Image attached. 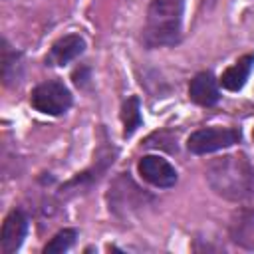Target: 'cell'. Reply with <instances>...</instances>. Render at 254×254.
Segmentation results:
<instances>
[{"mask_svg":"<svg viewBox=\"0 0 254 254\" xmlns=\"http://www.w3.org/2000/svg\"><path fill=\"white\" fill-rule=\"evenodd\" d=\"M210 185L218 194L244 198L254 192V169L242 157H224L208 173Z\"/></svg>","mask_w":254,"mask_h":254,"instance_id":"cell-1","label":"cell"},{"mask_svg":"<svg viewBox=\"0 0 254 254\" xmlns=\"http://www.w3.org/2000/svg\"><path fill=\"white\" fill-rule=\"evenodd\" d=\"M183 0H153L147 10V42L151 46L173 44L179 38Z\"/></svg>","mask_w":254,"mask_h":254,"instance_id":"cell-2","label":"cell"},{"mask_svg":"<svg viewBox=\"0 0 254 254\" xmlns=\"http://www.w3.org/2000/svg\"><path fill=\"white\" fill-rule=\"evenodd\" d=\"M240 141V131L230 129V127H206V129H198L194 133H190L187 147L190 153L196 155H206V153H214L220 149H226L234 143Z\"/></svg>","mask_w":254,"mask_h":254,"instance_id":"cell-3","label":"cell"},{"mask_svg":"<svg viewBox=\"0 0 254 254\" xmlns=\"http://www.w3.org/2000/svg\"><path fill=\"white\" fill-rule=\"evenodd\" d=\"M30 101L42 113L60 115V113L67 111V107L71 105V93L60 81H46V83H40L32 91Z\"/></svg>","mask_w":254,"mask_h":254,"instance_id":"cell-4","label":"cell"},{"mask_svg":"<svg viewBox=\"0 0 254 254\" xmlns=\"http://www.w3.org/2000/svg\"><path fill=\"white\" fill-rule=\"evenodd\" d=\"M139 173L153 187L169 189V187H173L177 183L175 167L169 161H165L163 157H157V155H145L139 161Z\"/></svg>","mask_w":254,"mask_h":254,"instance_id":"cell-5","label":"cell"},{"mask_svg":"<svg viewBox=\"0 0 254 254\" xmlns=\"http://www.w3.org/2000/svg\"><path fill=\"white\" fill-rule=\"evenodd\" d=\"M28 230V218L22 210H12L4 224H2V234H0V250L4 254H12L20 248L24 236Z\"/></svg>","mask_w":254,"mask_h":254,"instance_id":"cell-6","label":"cell"},{"mask_svg":"<svg viewBox=\"0 0 254 254\" xmlns=\"http://www.w3.org/2000/svg\"><path fill=\"white\" fill-rule=\"evenodd\" d=\"M189 95L194 103L198 105H214L218 101V85H216V79L202 71V73H196L192 79H190V85H189Z\"/></svg>","mask_w":254,"mask_h":254,"instance_id":"cell-7","label":"cell"},{"mask_svg":"<svg viewBox=\"0 0 254 254\" xmlns=\"http://www.w3.org/2000/svg\"><path fill=\"white\" fill-rule=\"evenodd\" d=\"M85 48V42L77 36V34H69V36H64L62 40H58L54 46H52V52H50V62L54 65H64L71 60H75Z\"/></svg>","mask_w":254,"mask_h":254,"instance_id":"cell-8","label":"cell"},{"mask_svg":"<svg viewBox=\"0 0 254 254\" xmlns=\"http://www.w3.org/2000/svg\"><path fill=\"white\" fill-rule=\"evenodd\" d=\"M252 65H254V56L252 54L242 56L234 65H230L228 69H224V73L220 75L222 87L228 89V91L242 89V85L246 83V79H248V75L252 71Z\"/></svg>","mask_w":254,"mask_h":254,"instance_id":"cell-9","label":"cell"},{"mask_svg":"<svg viewBox=\"0 0 254 254\" xmlns=\"http://www.w3.org/2000/svg\"><path fill=\"white\" fill-rule=\"evenodd\" d=\"M232 236L238 244L254 248V212H246V214L238 216V220L234 222Z\"/></svg>","mask_w":254,"mask_h":254,"instance_id":"cell-10","label":"cell"},{"mask_svg":"<svg viewBox=\"0 0 254 254\" xmlns=\"http://www.w3.org/2000/svg\"><path fill=\"white\" fill-rule=\"evenodd\" d=\"M121 119H123V135L129 137L135 133V129L141 125V111H139V99L137 97H129L123 103V111H121Z\"/></svg>","mask_w":254,"mask_h":254,"instance_id":"cell-11","label":"cell"},{"mask_svg":"<svg viewBox=\"0 0 254 254\" xmlns=\"http://www.w3.org/2000/svg\"><path fill=\"white\" fill-rule=\"evenodd\" d=\"M75 236H77V232L73 228H64L46 244L44 252L46 254H60V252L69 250L73 246V242H75Z\"/></svg>","mask_w":254,"mask_h":254,"instance_id":"cell-12","label":"cell"},{"mask_svg":"<svg viewBox=\"0 0 254 254\" xmlns=\"http://www.w3.org/2000/svg\"><path fill=\"white\" fill-rule=\"evenodd\" d=\"M252 137H254V133H252Z\"/></svg>","mask_w":254,"mask_h":254,"instance_id":"cell-13","label":"cell"}]
</instances>
